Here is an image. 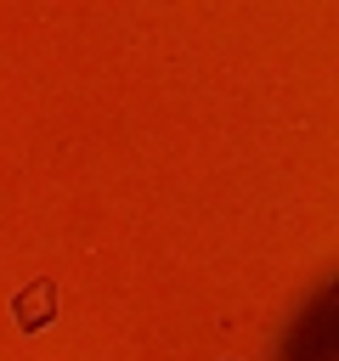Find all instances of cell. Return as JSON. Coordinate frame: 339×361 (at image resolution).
<instances>
[{
	"mask_svg": "<svg viewBox=\"0 0 339 361\" xmlns=\"http://www.w3.org/2000/svg\"><path fill=\"white\" fill-rule=\"evenodd\" d=\"M11 316H17V327L23 333H40V327H51V316H56V282H28L17 299H11Z\"/></svg>",
	"mask_w": 339,
	"mask_h": 361,
	"instance_id": "obj_1",
	"label": "cell"
}]
</instances>
